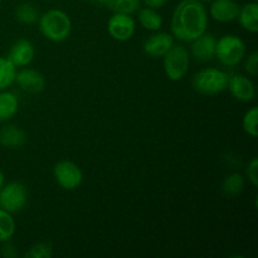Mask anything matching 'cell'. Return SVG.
<instances>
[{
    "label": "cell",
    "mask_w": 258,
    "mask_h": 258,
    "mask_svg": "<svg viewBox=\"0 0 258 258\" xmlns=\"http://www.w3.org/2000/svg\"><path fill=\"white\" fill-rule=\"evenodd\" d=\"M14 17L19 23L25 25L35 24L39 19V12L30 3H22L14 9Z\"/></svg>",
    "instance_id": "cell-19"
},
{
    "label": "cell",
    "mask_w": 258,
    "mask_h": 258,
    "mask_svg": "<svg viewBox=\"0 0 258 258\" xmlns=\"http://www.w3.org/2000/svg\"><path fill=\"white\" fill-rule=\"evenodd\" d=\"M14 82L28 93H40L45 87V78L39 71L24 68L15 75Z\"/></svg>",
    "instance_id": "cell-10"
},
{
    "label": "cell",
    "mask_w": 258,
    "mask_h": 258,
    "mask_svg": "<svg viewBox=\"0 0 258 258\" xmlns=\"http://www.w3.org/2000/svg\"><path fill=\"white\" fill-rule=\"evenodd\" d=\"M163 57L166 77L170 81L183 80L188 73L189 63H190V54L188 49L184 45L174 43Z\"/></svg>",
    "instance_id": "cell-5"
},
{
    "label": "cell",
    "mask_w": 258,
    "mask_h": 258,
    "mask_svg": "<svg viewBox=\"0 0 258 258\" xmlns=\"http://www.w3.org/2000/svg\"><path fill=\"white\" fill-rule=\"evenodd\" d=\"M246 55V44L239 37L227 34L219 38L216 43V57L227 67H234Z\"/></svg>",
    "instance_id": "cell-4"
},
{
    "label": "cell",
    "mask_w": 258,
    "mask_h": 258,
    "mask_svg": "<svg viewBox=\"0 0 258 258\" xmlns=\"http://www.w3.org/2000/svg\"><path fill=\"white\" fill-rule=\"evenodd\" d=\"M17 67L8 58L0 57V91L7 90L14 83Z\"/></svg>",
    "instance_id": "cell-21"
},
{
    "label": "cell",
    "mask_w": 258,
    "mask_h": 258,
    "mask_svg": "<svg viewBox=\"0 0 258 258\" xmlns=\"http://www.w3.org/2000/svg\"><path fill=\"white\" fill-rule=\"evenodd\" d=\"M209 13L214 20L219 23H229L237 19L239 5L234 0H212Z\"/></svg>",
    "instance_id": "cell-12"
},
{
    "label": "cell",
    "mask_w": 258,
    "mask_h": 258,
    "mask_svg": "<svg viewBox=\"0 0 258 258\" xmlns=\"http://www.w3.org/2000/svg\"><path fill=\"white\" fill-rule=\"evenodd\" d=\"M198 2H201V3H211L212 0H198Z\"/></svg>",
    "instance_id": "cell-32"
},
{
    "label": "cell",
    "mask_w": 258,
    "mask_h": 258,
    "mask_svg": "<svg viewBox=\"0 0 258 258\" xmlns=\"http://www.w3.org/2000/svg\"><path fill=\"white\" fill-rule=\"evenodd\" d=\"M53 175L60 188L66 190H75L81 185L83 174L77 164L70 160H60L53 168Z\"/></svg>",
    "instance_id": "cell-7"
},
{
    "label": "cell",
    "mask_w": 258,
    "mask_h": 258,
    "mask_svg": "<svg viewBox=\"0 0 258 258\" xmlns=\"http://www.w3.org/2000/svg\"><path fill=\"white\" fill-rule=\"evenodd\" d=\"M244 71L248 75L256 76L258 73V53L253 52L248 55V58L244 62Z\"/></svg>",
    "instance_id": "cell-27"
},
{
    "label": "cell",
    "mask_w": 258,
    "mask_h": 258,
    "mask_svg": "<svg viewBox=\"0 0 258 258\" xmlns=\"http://www.w3.org/2000/svg\"><path fill=\"white\" fill-rule=\"evenodd\" d=\"M35 54V49L32 43L28 39H18L12 45L8 54V59L15 66V67H24L33 60Z\"/></svg>",
    "instance_id": "cell-13"
},
{
    "label": "cell",
    "mask_w": 258,
    "mask_h": 258,
    "mask_svg": "<svg viewBox=\"0 0 258 258\" xmlns=\"http://www.w3.org/2000/svg\"><path fill=\"white\" fill-rule=\"evenodd\" d=\"M5 246L3 247V256L5 257H15L17 256V252H15L14 247L12 244H9L8 242H5Z\"/></svg>",
    "instance_id": "cell-29"
},
{
    "label": "cell",
    "mask_w": 258,
    "mask_h": 258,
    "mask_svg": "<svg viewBox=\"0 0 258 258\" xmlns=\"http://www.w3.org/2000/svg\"><path fill=\"white\" fill-rule=\"evenodd\" d=\"M246 173H247V178H248V180L251 181L252 185H253L254 188H257L258 186V159L257 158H253L251 161H249Z\"/></svg>",
    "instance_id": "cell-26"
},
{
    "label": "cell",
    "mask_w": 258,
    "mask_h": 258,
    "mask_svg": "<svg viewBox=\"0 0 258 258\" xmlns=\"http://www.w3.org/2000/svg\"><path fill=\"white\" fill-rule=\"evenodd\" d=\"M244 188V178L238 173L229 174L226 176L222 184V190H223L224 196L233 198V197L239 196Z\"/></svg>",
    "instance_id": "cell-20"
},
{
    "label": "cell",
    "mask_w": 258,
    "mask_h": 258,
    "mask_svg": "<svg viewBox=\"0 0 258 258\" xmlns=\"http://www.w3.org/2000/svg\"><path fill=\"white\" fill-rule=\"evenodd\" d=\"M5 184V176H4V173H3L2 170H0V188H2L3 185Z\"/></svg>",
    "instance_id": "cell-31"
},
{
    "label": "cell",
    "mask_w": 258,
    "mask_h": 258,
    "mask_svg": "<svg viewBox=\"0 0 258 258\" xmlns=\"http://www.w3.org/2000/svg\"><path fill=\"white\" fill-rule=\"evenodd\" d=\"M27 134L17 125H5L0 128V145L8 149H18L27 143Z\"/></svg>",
    "instance_id": "cell-15"
},
{
    "label": "cell",
    "mask_w": 258,
    "mask_h": 258,
    "mask_svg": "<svg viewBox=\"0 0 258 258\" xmlns=\"http://www.w3.org/2000/svg\"><path fill=\"white\" fill-rule=\"evenodd\" d=\"M258 107H252L244 113L243 121H242V126L247 135L252 136V138H257L258 136Z\"/></svg>",
    "instance_id": "cell-24"
},
{
    "label": "cell",
    "mask_w": 258,
    "mask_h": 258,
    "mask_svg": "<svg viewBox=\"0 0 258 258\" xmlns=\"http://www.w3.org/2000/svg\"><path fill=\"white\" fill-rule=\"evenodd\" d=\"M93 3H96V4H100V5H105V7L108 8V5L111 4V2L112 0H92Z\"/></svg>",
    "instance_id": "cell-30"
},
{
    "label": "cell",
    "mask_w": 258,
    "mask_h": 258,
    "mask_svg": "<svg viewBox=\"0 0 258 258\" xmlns=\"http://www.w3.org/2000/svg\"><path fill=\"white\" fill-rule=\"evenodd\" d=\"M227 88L236 100L242 101V102H249L256 96L253 82L246 76L236 75L229 77L228 87Z\"/></svg>",
    "instance_id": "cell-11"
},
{
    "label": "cell",
    "mask_w": 258,
    "mask_h": 258,
    "mask_svg": "<svg viewBox=\"0 0 258 258\" xmlns=\"http://www.w3.org/2000/svg\"><path fill=\"white\" fill-rule=\"evenodd\" d=\"M39 29L43 37L52 42H63L70 37L72 22L67 13L59 9H50L38 19Z\"/></svg>",
    "instance_id": "cell-2"
},
{
    "label": "cell",
    "mask_w": 258,
    "mask_h": 258,
    "mask_svg": "<svg viewBox=\"0 0 258 258\" xmlns=\"http://www.w3.org/2000/svg\"><path fill=\"white\" fill-rule=\"evenodd\" d=\"M28 202V190L20 181H12L0 188V208L9 213H18Z\"/></svg>",
    "instance_id": "cell-6"
},
{
    "label": "cell",
    "mask_w": 258,
    "mask_h": 258,
    "mask_svg": "<svg viewBox=\"0 0 258 258\" xmlns=\"http://www.w3.org/2000/svg\"><path fill=\"white\" fill-rule=\"evenodd\" d=\"M15 233V221L12 213L0 208V243L9 241Z\"/></svg>",
    "instance_id": "cell-22"
},
{
    "label": "cell",
    "mask_w": 258,
    "mask_h": 258,
    "mask_svg": "<svg viewBox=\"0 0 258 258\" xmlns=\"http://www.w3.org/2000/svg\"><path fill=\"white\" fill-rule=\"evenodd\" d=\"M0 3H2V0H0Z\"/></svg>",
    "instance_id": "cell-33"
},
{
    "label": "cell",
    "mask_w": 258,
    "mask_h": 258,
    "mask_svg": "<svg viewBox=\"0 0 258 258\" xmlns=\"http://www.w3.org/2000/svg\"><path fill=\"white\" fill-rule=\"evenodd\" d=\"M239 24L249 33L258 32V4L257 3H247L239 8L238 13Z\"/></svg>",
    "instance_id": "cell-16"
},
{
    "label": "cell",
    "mask_w": 258,
    "mask_h": 258,
    "mask_svg": "<svg viewBox=\"0 0 258 258\" xmlns=\"http://www.w3.org/2000/svg\"><path fill=\"white\" fill-rule=\"evenodd\" d=\"M107 30L115 40L125 42L135 33V19L130 14L113 13L107 22Z\"/></svg>",
    "instance_id": "cell-8"
},
{
    "label": "cell",
    "mask_w": 258,
    "mask_h": 258,
    "mask_svg": "<svg viewBox=\"0 0 258 258\" xmlns=\"http://www.w3.org/2000/svg\"><path fill=\"white\" fill-rule=\"evenodd\" d=\"M145 3L146 7L154 8V9H159V8L164 7L169 0H143Z\"/></svg>",
    "instance_id": "cell-28"
},
{
    "label": "cell",
    "mask_w": 258,
    "mask_h": 258,
    "mask_svg": "<svg viewBox=\"0 0 258 258\" xmlns=\"http://www.w3.org/2000/svg\"><path fill=\"white\" fill-rule=\"evenodd\" d=\"M138 19L141 27L148 30H159L163 25V18L154 8H141L138 10Z\"/></svg>",
    "instance_id": "cell-18"
},
{
    "label": "cell",
    "mask_w": 258,
    "mask_h": 258,
    "mask_svg": "<svg viewBox=\"0 0 258 258\" xmlns=\"http://www.w3.org/2000/svg\"><path fill=\"white\" fill-rule=\"evenodd\" d=\"M174 44V39L168 33H155L150 35L144 43V52L154 58L163 57Z\"/></svg>",
    "instance_id": "cell-14"
},
{
    "label": "cell",
    "mask_w": 258,
    "mask_h": 258,
    "mask_svg": "<svg viewBox=\"0 0 258 258\" xmlns=\"http://www.w3.org/2000/svg\"><path fill=\"white\" fill-rule=\"evenodd\" d=\"M208 13L198 0H181L171 17V33L176 39L189 42L207 32Z\"/></svg>",
    "instance_id": "cell-1"
},
{
    "label": "cell",
    "mask_w": 258,
    "mask_h": 258,
    "mask_svg": "<svg viewBox=\"0 0 258 258\" xmlns=\"http://www.w3.org/2000/svg\"><path fill=\"white\" fill-rule=\"evenodd\" d=\"M190 53L196 60L201 63L211 62L216 57L217 38L211 33H204L197 39L191 40Z\"/></svg>",
    "instance_id": "cell-9"
},
{
    "label": "cell",
    "mask_w": 258,
    "mask_h": 258,
    "mask_svg": "<svg viewBox=\"0 0 258 258\" xmlns=\"http://www.w3.org/2000/svg\"><path fill=\"white\" fill-rule=\"evenodd\" d=\"M228 73L218 68H203L193 76L191 86L197 92L206 96L218 95L228 87Z\"/></svg>",
    "instance_id": "cell-3"
},
{
    "label": "cell",
    "mask_w": 258,
    "mask_h": 258,
    "mask_svg": "<svg viewBox=\"0 0 258 258\" xmlns=\"http://www.w3.org/2000/svg\"><path fill=\"white\" fill-rule=\"evenodd\" d=\"M141 0H112L108 5V9L113 13H123V14H134L140 9Z\"/></svg>",
    "instance_id": "cell-23"
},
{
    "label": "cell",
    "mask_w": 258,
    "mask_h": 258,
    "mask_svg": "<svg viewBox=\"0 0 258 258\" xmlns=\"http://www.w3.org/2000/svg\"><path fill=\"white\" fill-rule=\"evenodd\" d=\"M53 254L52 244L49 242H39L33 244L24 254L25 258H50Z\"/></svg>",
    "instance_id": "cell-25"
},
{
    "label": "cell",
    "mask_w": 258,
    "mask_h": 258,
    "mask_svg": "<svg viewBox=\"0 0 258 258\" xmlns=\"http://www.w3.org/2000/svg\"><path fill=\"white\" fill-rule=\"evenodd\" d=\"M19 101L17 95L9 91H0V122L10 120L18 112Z\"/></svg>",
    "instance_id": "cell-17"
}]
</instances>
